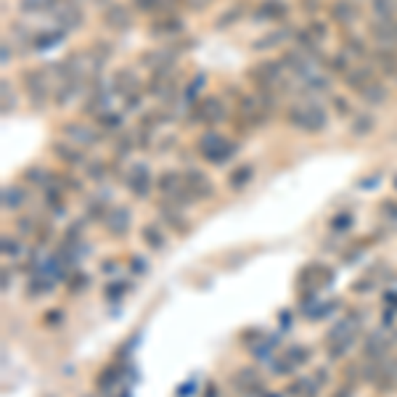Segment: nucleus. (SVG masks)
Listing matches in <instances>:
<instances>
[{
	"label": "nucleus",
	"instance_id": "obj_9",
	"mask_svg": "<svg viewBox=\"0 0 397 397\" xmlns=\"http://www.w3.org/2000/svg\"><path fill=\"white\" fill-rule=\"evenodd\" d=\"M230 386L241 392V395H263L267 392V386H265V379L260 376L257 368L252 365H246V368H239V371L230 376Z\"/></svg>",
	"mask_w": 397,
	"mask_h": 397
},
{
	"label": "nucleus",
	"instance_id": "obj_44",
	"mask_svg": "<svg viewBox=\"0 0 397 397\" xmlns=\"http://www.w3.org/2000/svg\"><path fill=\"white\" fill-rule=\"evenodd\" d=\"M3 114H11L16 109V96H13V88L8 85V80H3Z\"/></svg>",
	"mask_w": 397,
	"mask_h": 397
},
{
	"label": "nucleus",
	"instance_id": "obj_6",
	"mask_svg": "<svg viewBox=\"0 0 397 397\" xmlns=\"http://www.w3.org/2000/svg\"><path fill=\"white\" fill-rule=\"evenodd\" d=\"M50 16L59 25V29L72 32L85 25V6L80 0H56V6L50 8Z\"/></svg>",
	"mask_w": 397,
	"mask_h": 397
},
{
	"label": "nucleus",
	"instance_id": "obj_13",
	"mask_svg": "<svg viewBox=\"0 0 397 397\" xmlns=\"http://www.w3.org/2000/svg\"><path fill=\"white\" fill-rule=\"evenodd\" d=\"M193 114H196V122L217 125V122L225 120V104H223V98H217V96H204L196 101Z\"/></svg>",
	"mask_w": 397,
	"mask_h": 397
},
{
	"label": "nucleus",
	"instance_id": "obj_1",
	"mask_svg": "<svg viewBox=\"0 0 397 397\" xmlns=\"http://www.w3.org/2000/svg\"><path fill=\"white\" fill-rule=\"evenodd\" d=\"M363 331V318L358 313L347 315V318H342L337 323L328 328V334H326V349H328V358L331 361H339V358H344L349 352V347L358 342Z\"/></svg>",
	"mask_w": 397,
	"mask_h": 397
},
{
	"label": "nucleus",
	"instance_id": "obj_12",
	"mask_svg": "<svg viewBox=\"0 0 397 397\" xmlns=\"http://www.w3.org/2000/svg\"><path fill=\"white\" fill-rule=\"evenodd\" d=\"M104 228L109 230V236H117V239H125L132 228V212L127 207H111L104 217Z\"/></svg>",
	"mask_w": 397,
	"mask_h": 397
},
{
	"label": "nucleus",
	"instance_id": "obj_22",
	"mask_svg": "<svg viewBox=\"0 0 397 397\" xmlns=\"http://www.w3.org/2000/svg\"><path fill=\"white\" fill-rule=\"evenodd\" d=\"M289 16V6L286 0H263L260 8L254 11V19L257 22H281Z\"/></svg>",
	"mask_w": 397,
	"mask_h": 397
},
{
	"label": "nucleus",
	"instance_id": "obj_7",
	"mask_svg": "<svg viewBox=\"0 0 397 397\" xmlns=\"http://www.w3.org/2000/svg\"><path fill=\"white\" fill-rule=\"evenodd\" d=\"M397 342V331H392L389 326H382L376 328L371 337L365 339V358L368 361H384L389 355V349L395 347Z\"/></svg>",
	"mask_w": 397,
	"mask_h": 397
},
{
	"label": "nucleus",
	"instance_id": "obj_29",
	"mask_svg": "<svg viewBox=\"0 0 397 397\" xmlns=\"http://www.w3.org/2000/svg\"><path fill=\"white\" fill-rule=\"evenodd\" d=\"M361 98L368 104V106H382V104H386V98H389V90H386L384 83L373 80L371 85H365V88L361 90Z\"/></svg>",
	"mask_w": 397,
	"mask_h": 397
},
{
	"label": "nucleus",
	"instance_id": "obj_15",
	"mask_svg": "<svg viewBox=\"0 0 397 397\" xmlns=\"http://www.w3.org/2000/svg\"><path fill=\"white\" fill-rule=\"evenodd\" d=\"M368 35L379 48H397V19H373Z\"/></svg>",
	"mask_w": 397,
	"mask_h": 397
},
{
	"label": "nucleus",
	"instance_id": "obj_37",
	"mask_svg": "<svg viewBox=\"0 0 397 397\" xmlns=\"http://www.w3.org/2000/svg\"><path fill=\"white\" fill-rule=\"evenodd\" d=\"M244 13H246V6H241V3H236V6H230L228 11L223 13V16H220V19H217L215 22V27L217 29H228L230 25H236V22H239L241 16H244Z\"/></svg>",
	"mask_w": 397,
	"mask_h": 397
},
{
	"label": "nucleus",
	"instance_id": "obj_26",
	"mask_svg": "<svg viewBox=\"0 0 397 397\" xmlns=\"http://www.w3.org/2000/svg\"><path fill=\"white\" fill-rule=\"evenodd\" d=\"M376 80V69L373 67H352L347 74H344V83L347 88H352L355 93H361L365 85H371Z\"/></svg>",
	"mask_w": 397,
	"mask_h": 397
},
{
	"label": "nucleus",
	"instance_id": "obj_33",
	"mask_svg": "<svg viewBox=\"0 0 397 397\" xmlns=\"http://www.w3.org/2000/svg\"><path fill=\"white\" fill-rule=\"evenodd\" d=\"M318 395H321V384H318V379H307V376H302V379H297V382L289 386V397H318Z\"/></svg>",
	"mask_w": 397,
	"mask_h": 397
},
{
	"label": "nucleus",
	"instance_id": "obj_19",
	"mask_svg": "<svg viewBox=\"0 0 397 397\" xmlns=\"http://www.w3.org/2000/svg\"><path fill=\"white\" fill-rule=\"evenodd\" d=\"M302 278H305V286H310V289H321V286H328L331 281H334V270L331 267H326L321 263H310L307 267H302Z\"/></svg>",
	"mask_w": 397,
	"mask_h": 397
},
{
	"label": "nucleus",
	"instance_id": "obj_56",
	"mask_svg": "<svg viewBox=\"0 0 397 397\" xmlns=\"http://www.w3.org/2000/svg\"><path fill=\"white\" fill-rule=\"evenodd\" d=\"M349 3H355V6H361V3H371V0H349Z\"/></svg>",
	"mask_w": 397,
	"mask_h": 397
},
{
	"label": "nucleus",
	"instance_id": "obj_2",
	"mask_svg": "<svg viewBox=\"0 0 397 397\" xmlns=\"http://www.w3.org/2000/svg\"><path fill=\"white\" fill-rule=\"evenodd\" d=\"M286 122L297 130L315 135V132H323L328 125V111L323 104L318 101H302V104H291L286 109Z\"/></svg>",
	"mask_w": 397,
	"mask_h": 397
},
{
	"label": "nucleus",
	"instance_id": "obj_49",
	"mask_svg": "<svg viewBox=\"0 0 397 397\" xmlns=\"http://www.w3.org/2000/svg\"><path fill=\"white\" fill-rule=\"evenodd\" d=\"M331 228H334V230H347V228H352V215H347V212L337 215L334 220H331Z\"/></svg>",
	"mask_w": 397,
	"mask_h": 397
},
{
	"label": "nucleus",
	"instance_id": "obj_55",
	"mask_svg": "<svg viewBox=\"0 0 397 397\" xmlns=\"http://www.w3.org/2000/svg\"><path fill=\"white\" fill-rule=\"evenodd\" d=\"M8 43H3V64H8V59H11V53H8Z\"/></svg>",
	"mask_w": 397,
	"mask_h": 397
},
{
	"label": "nucleus",
	"instance_id": "obj_43",
	"mask_svg": "<svg viewBox=\"0 0 397 397\" xmlns=\"http://www.w3.org/2000/svg\"><path fill=\"white\" fill-rule=\"evenodd\" d=\"M19 6L25 11H50L56 6V0H19Z\"/></svg>",
	"mask_w": 397,
	"mask_h": 397
},
{
	"label": "nucleus",
	"instance_id": "obj_57",
	"mask_svg": "<svg viewBox=\"0 0 397 397\" xmlns=\"http://www.w3.org/2000/svg\"><path fill=\"white\" fill-rule=\"evenodd\" d=\"M265 397H281V395H273V392H265Z\"/></svg>",
	"mask_w": 397,
	"mask_h": 397
},
{
	"label": "nucleus",
	"instance_id": "obj_34",
	"mask_svg": "<svg viewBox=\"0 0 397 397\" xmlns=\"http://www.w3.org/2000/svg\"><path fill=\"white\" fill-rule=\"evenodd\" d=\"M252 178H254V169L249 165H241V167H236L228 175V188L230 191H241V188H246L252 183Z\"/></svg>",
	"mask_w": 397,
	"mask_h": 397
},
{
	"label": "nucleus",
	"instance_id": "obj_53",
	"mask_svg": "<svg viewBox=\"0 0 397 397\" xmlns=\"http://www.w3.org/2000/svg\"><path fill=\"white\" fill-rule=\"evenodd\" d=\"M382 212H386L389 217H397V204H392V202H382V207H379Z\"/></svg>",
	"mask_w": 397,
	"mask_h": 397
},
{
	"label": "nucleus",
	"instance_id": "obj_41",
	"mask_svg": "<svg viewBox=\"0 0 397 397\" xmlns=\"http://www.w3.org/2000/svg\"><path fill=\"white\" fill-rule=\"evenodd\" d=\"M96 122L101 125V127H106V130H117V127L122 125V117H120V111H111V109H106V111L96 114Z\"/></svg>",
	"mask_w": 397,
	"mask_h": 397
},
{
	"label": "nucleus",
	"instance_id": "obj_20",
	"mask_svg": "<svg viewBox=\"0 0 397 397\" xmlns=\"http://www.w3.org/2000/svg\"><path fill=\"white\" fill-rule=\"evenodd\" d=\"M328 16L342 27H349L361 19V6H355V3H349V0H337L331 8H328Z\"/></svg>",
	"mask_w": 397,
	"mask_h": 397
},
{
	"label": "nucleus",
	"instance_id": "obj_52",
	"mask_svg": "<svg viewBox=\"0 0 397 397\" xmlns=\"http://www.w3.org/2000/svg\"><path fill=\"white\" fill-rule=\"evenodd\" d=\"M127 289H130V286H127V284L122 281V286H109V289H106V297H114V294H117V297H122V294H125Z\"/></svg>",
	"mask_w": 397,
	"mask_h": 397
},
{
	"label": "nucleus",
	"instance_id": "obj_11",
	"mask_svg": "<svg viewBox=\"0 0 397 397\" xmlns=\"http://www.w3.org/2000/svg\"><path fill=\"white\" fill-rule=\"evenodd\" d=\"M183 178H186V188L193 196V202H207L215 196V183L209 181V175L202 169H188V172H183Z\"/></svg>",
	"mask_w": 397,
	"mask_h": 397
},
{
	"label": "nucleus",
	"instance_id": "obj_24",
	"mask_svg": "<svg viewBox=\"0 0 397 397\" xmlns=\"http://www.w3.org/2000/svg\"><path fill=\"white\" fill-rule=\"evenodd\" d=\"M53 154H56L64 165H69V167H83V165H88L83 151H80L77 146L69 144V141H56V144H53Z\"/></svg>",
	"mask_w": 397,
	"mask_h": 397
},
{
	"label": "nucleus",
	"instance_id": "obj_14",
	"mask_svg": "<svg viewBox=\"0 0 397 397\" xmlns=\"http://www.w3.org/2000/svg\"><path fill=\"white\" fill-rule=\"evenodd\" d=\"M125 183H127L132 196H138V199H146L151 193V188L157 186V181L151 178V172H148L146 165H132L130 172L125 175Z\"/></svg>",
	"mask_w": 397,
	"mask_h": 397
},
{
	"label": "nucleus",
	"instance_id": "obj_17",
	"mask_svg": "<svg viewBox=\"0 0 397 397\" xmlns=\"http://www.w3.org/2000/svg\"><path fill=\"white\" fill-rule=\"evenodd\" d=\"M148 32L154 37H178L186 32V22L175 13H165V16H159L157 22H151Z\"/></svg>",
	"mask_w": 397,
	"mask_h": 397
},
{
	"label": "nucleus",
	"instance_id": "obj_40",
	"mask_svg": "<svg viewBox=\"0 0 397 397\" xmlns=\"http://www.w3.org/2000/svg\"><path fill=\"white\" fill-rule=\"evenodd\" d=\"M305 32L310 35V40H313L315 46H323L326 37H328V25H323V22H310V25L305 27Z\"/></svg>",
	"mask_w": 397,
	"mask_h": 397
},
{
	"label": "nucleus",
	"instance_id": "obj_32",
	"mask_svg": "<svg viewBox=\"0 0 397 397\" xmlns=\"http://www.w3.org/2000/svg\"><path fill=\"white\" fill-rule=\"evenodd\" d=\"M373 61L384 74H395L397 77V48H376L373 50Z\"/></svg>",
	"mask_w": 397,
	"mask_h": 397
},
{
	"label": "nucleus",
	"instance_id": "obj_3",
	"mask_svg": "<svg viewBox=\"0 0 397 397\" xmlns=\"http://www.w3.org/2000/svg\"><path fill=\"white\" fill-rule=\"evenodd\" d=\"M196 148H199V154H202L209 165H225V162L239 151V146L233 144V141H228L223 132H217V130L204 132V135L199 138Z\"/></svg>",
	"mask_w": 397,
	"mask_h": 397
},
{
	"label": "nucleus",
	"instance_id": "obj_28",
	"mask_svg": "<svg viewBox=\"0 0 397 397\" xmlns=\"http://www.w3.org/2000/svg\"><path fill=\"white\" fill-rule=\"evenodd\" d=\"M342 53L347 56V59H365L368 56V46H365V40L358 35H352V32H347V35L342 37Z\"/></svg>",
	"mask_w": 397,
	"mask_h": 397
},
{
	"label": "nucleus",
	"instance_id": "obj_18",
	"mask_svg": "<svg viewBox=\"0 0 397 397\" xmlns=\"http://www.w3.org/2000/svg\"><path fill=\"white\" fill-rule=\"evenodd\" d=\"M297 35V29L294 27H278V29H267L263 37H257L252 43L254 50H273L278 48V46H284L289 37Z\"/></svg>",
	"mask_w": 397,
	"mask_h": 397
},
{
	"label": "nucleus",
	"instance_id": "obj_35",
	"mask_svg": "<svg viewBox=\"0 0 397 397\" xmlns=\"http://www.w3.org/2000/svg\"><path fill=\"white\" fill-rule=\"evenodd\" d=\"M64 29H53V32H37L35 37H32V48L35 50H46V48H53V46H59L61 40H64Z\"/></svg>",
	"mask_w": 397,
	"mask_h": 397
},
{
	"label": "nucleus",
	"instance_id": "obj_38",
	"mask_svg": "<svg viewBox=\"0 0 397 397\" xmlns=\"http://www.w3.org/2000/svg\"><path fill=\"white\" fill-rule=\"evenodd\" d=\"M117 379H120V365H106L101 371V376L96 379V386L101 392H106V389H111V386L117 384Z\"/></svg>",
	"mask_w": 397,
	"mask_h": 397
},
{
	"label": "nucleus",
	"instance_id": "obj_5",
	"mask_svg": "<svg viewBox=\"0 0 397 397\" xmlns=\"http://www.w3.org/2000/svg\"><path fill=\"white\" fill-rule=\"evenodd\" d=\"M22 83H25V90L29 93V101L37 104V106H46V101L53 98L56 93V85L50 83V69H27L22 74Z\"/></svg>",
	"mask_w": 397,
	"mask_h": 397
},
{
	"label": "nucleus",
	"instance_id": "obj_54",
	"mask_svg": "<svg viewBox=\"0 0 397 397\" xmlns=\"http://www.w3.org/2000/svg\"><path fill=\"white\" fill-rule=\"evenodd\" d=\"M300 6H302V11H310V13L318 11V8H315V0H300Z\"/></svg>",
	"mask_w": 397,
	"mask_h": 397
},
{
	"label": "nucleus",
	"instance_id": "obj_48",
	"mask_svg": "<svg viewBox=\"0 0 397 397\" xmlns=\"http://www.w3.org/2000/svg\"><path fill=\"white\" fill-rule=\"evenodd\" d=\"M25 178H27V183H35V186H40V183H46V178H50V175L46 172V169L35 167V169H27Z\"/></svg>",
	"mask_w": 397,
	"mask_h": 397
},
{
	"label": "nucleus",
	"instance_id": "obj_39",
	"mask_svg": "<svg viewBox=\"0 0 397 397\" xmlns=\"http://www.w3.org/2000/svg\"><path fill=\"white\" fill-rule=\"evenodd\" d=\"M85 169H88V178L96 183H104L109 178V167L106 162H101V159H96V162H88L85 165Z\"/></svg>",
	"mask_w": 397,
	"mask_h": 397
},
{
	"label": "nucleus",
	"instance_id": "obj_51",
	"mask_svg": "<svg viewBox=\"0 0 397 397\" xmlns=\"http://www.w3.org/2000/svg\"><path fill=\"white\" fill-rule=\"evenodd\" d=\"M186 6L191 8V11H204L212 6V0H186Z\"/></svg>",
	"mask_w": 397,
	"mask_h": 397
},
{
	"label": "nucleus",
	"instance_id": "obj_10",
	"mask_svg": "<svg viewBox=\"0 0 397 397\" xmlns=\"http://www.w3.org/2000/svg\"><path fill=\"white\" fill-rule=\"evenodd\" d=\"M101 19H104V25H106L109 29H114V32H130L132 25H135L132 11L127 6H122V3H109V6H104Z\"/></svg>",
	"mask_w": 397,
	"mask_h": 397
},
{
	"label": "nucleus",
	"instance_id": "obj_30",
	"mask_svg": "<svg viewBox=\"0 0 397 397\" xmlns=\"http://www.w3.org/2000/svg\"><path fill=\"white\" fill-rule=\"evenodd\" d=\"M27 204V188L25 186H6L3 188V209H19V207Z\"/></svg>",
	"mask_w": 397,
	"mask_h": 397
},
{
	"label": "nucleus",
	"instance_id": "obj_25",
	"mask_svg": "<svg viewBox=\"0 0 397 397\" xmlns=\"http://www.w3.org/2000/svg\"><path fill=\"white\" fill-rule=\"evenodd\" d=\"M159 212H162V217H165V223H167L169 228L175 230V233H188L191 230V225H188V220L183 217L181 212V207H175V204H167V202H162V207H159Z\"/></svg>",
	"mask_w": 397,
	"mask_h": 397
},
{
	"label": "nucleus",
	"instance_id": "obj_45",
	"mask_svg": "<svg viewBox=\"0 0 397 397\" xmlns=\"http://www.w3.org/2000/svg\"><path fill=\"white\" fill-rule=\"evenodd\" d=\"M88 284H90V278L77 270V273L69 278V291H72V294H77V291H85V289H88Z\"/></svg>",
	"mask_w": 397,
	"mask_h": 397
},
{
	"label": "nucleus",
	"instance_id": "obj_23",
	"mask_svg": "<svg viewBox=\"0 0 397 397\" xmlns=\"http://www.w3.org/2000/svg\"><path fill=\"white\" fill-rule=\"evenodd\" d=\"M85 83L83 80H64L56 85V93H53V104L56 106H69L74 98L83 93Z\"/></svg>",
	"mask_w": 397,
	"mask_h": 397
},
{
	"label": "nucleus",
	"instance_id": "obj_16",
	"mask_svg": "<svg viewBox=\"0 0 397 397\" xmlns=\"http://www.w3.org/2000/svg\"><path fill=\"white\" fill-rule=\"evenodd\" d=\"M175 61H178L175 48H151L141 56V64H144L146 69H151V72H157V69H175Z\"/></svg>",
	"mask_w": 397,
	"mask_h": 397
},
{
	"label": "nucleus",
	"instance_id": "obj_4",
	"mask_svg": "<svg viewBox=\"0 0 397 397\" xmlns=\"http://www.w3.org/2000/svg\"><path fill=\"white\" fill-rule=\"evenodd\" d=\"M249 80L257 85V90H281L286 88V67L281 64V59H265L249 69Z\"/></svg>",
	"mask_w": 397,
	"mask_h": 397
},
{
	"label": "nucleus",
	"instance_id": "obj_36",
	"mask_svg": "<svg viewBox=\"0 0 397 397\" xmlns=\"http://www.w3.org/2000/svg\"><path fill=\"white\" fill-rule=\"evenodd\" d=\"M371 11L376 19H397V0H371Z\"/></svg>",
	"mask_w": 397,
	"mask_h": 397
},
{
	"label": "nucleus",
	"instance_id": "obj_21",
	"mask_svg": "<svg viewBox=\"0 0 397 397\" xmlns=\"http://www.w3.org/2000/svg\"><path fill=\"white\" fill-rule=\"evenodd\" d=\"M111 83H114V93L122 98H130L135 93H141V80H138V74L132 72V69H117Z\"/></svg>",
	"mask_w": 397,
	"mask_h": 397
},
{
	"label": "nucleus",
	"instance_id": "obj_50",
	"mask_svg": "<svg viewBox=\"0 0 397 397\" xmlns=\"http://www.w3.org/2000/svg\"><path fill=\"white\" fill-rule=\"evenodd\" d=\"M16 225H19V230H22V233H27V236H32V233L37 230L35 217H22V220H16Z\"/></svg>",
	"mask_w": 397,
	"mask_h": 397
},
{
	"label": "nucleus",
	"instance_id": "obj_8",
	"mask_svg": "<svg viewBox=\"0 0 397 397\" xmlns=\"http://www.w3.org/2000/svg\"><path fill=\"white\" fill-rule=\"evenodd\" d=\"M61 135H64V141H69L77 148H93V146L101 144V132L93 130L85 122H67V125H61Z\"/></svg>",
	"mask_w": 397,
	"mask_h": 397
},
{
	"label": "nucleus",
	"instance_id": "obj_42",
	"mask_svg": "<svg viewBox=\"0 0 397 397\" xmlns=\"http://www.w3.org/2000/svg\"><path fill=\"white\" fill-rule=\"evenodd\" d=\"M286 358L300 368V365H305V363L310 361V349L302 347V344H291V347L286 349Z\"/></svg>",
	"mask_w": 397,
	"mask_h": 397
},
{
	"label": "nucleus",
	"instance_id": "obj_46",
	"mask_svg": "<svg viewBox=\"0 0 397 397\" xmlns=\"http://www.w3.org/2000/svg\"><path fill=\"white\" fill-rule=\"evenodd\" d=\"M294 368H297V365H294V363H291L286 355H284L281 361H273V373H276V376H286V373H294Z\"/></svg>",
	"mask_w": 397,
	"mask_h": 397
},
{
	"label": "nucleus",
	"instance_id": "obj_47",
	"mask_svg": "<svg viewBox=\"0 0 397 397\" xmlns=\"http://www.w3.org/2000/svg\"><path fill=\"white\" fill-rule=\"evenodd\" d=\"M0 246H3V257H16L19 249H22L19 241L11 239V236H3V244H0Z\"/></svg>",
	"mask_w": 397,
	"mask_h": 397
},
{
	"label": "nucleus",
	"instance_id": "obj_27",
	"mask_svg": "<svg viewBox=\"0 0 397 397\" xmlns=\"http://www.w3.org/2000/svg\"><path fill=\"white\" fill-rule=\"evenodd\" d=\"M373 127H376V117H373L371 111H355L352 120H349V132H352L355 138L371 135Z\"/></svg>",
	"mask_w": 397,
	"mask_h": 397
},
{
	"label": "nucleus",
	"instance_id": "obj_31",
	"mask_svg": "<svg viewBox=\"0 0 397 397\" xmlns=\"http://www.w3.org/2000/svg\"><path fill=\"white\" fill-rule=\"evenodd\" d=\"M141 236H144V241L154 249V252L167 249V239H165V233H162V228H159V223H146L144 228H141Z\"/></svg>",
	"mask_w": 397,
	"mask_h": 397
}]
</instances>
